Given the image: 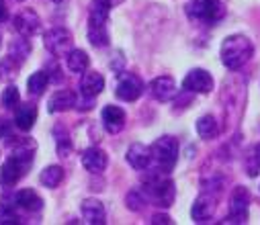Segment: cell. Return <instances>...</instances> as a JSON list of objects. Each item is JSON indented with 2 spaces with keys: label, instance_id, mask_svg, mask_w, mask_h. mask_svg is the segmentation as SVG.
I'll return each mask as SVG.
<instances>
[{
  "label": "cell",
  "instance_id": "6da1fadb",
  "mask_svg": "<svg viewBox=\"0 0 260 225\" xmlns=\"http://www.w3.org/2000/svg\"><path fill=\"white\" fill-rule=\"evenodd\" d=\"M35 149H37V143L31 137L19 139L15 143L13 154L0 168V182H3L5 188H13L27 174V170L33 166V160H35Z\"/></svg>",
  "mask_w": 260,
  "mask_h": 225
},
{
  "label": "cell",
  "instance_id": "7a4b0ae2",
  "mask_svg": "<svg viewBox=\"0 0 260 225\" xmlns=\"http://www.w3.org/2000/svg\"><path fill=\"white\" fill-rule=\"evenodd\" d=\"M254 55V45L252 41L246 37V35H230L223 39L221 43V49H219V57H221V63L228 68V70H240L242 66H246Z\"/></svg>",
  "mask_w": 260,
  "mask_h": 225
},
{
  "label": "cell",
  "instance_id": "3957f363",
  "mask_svg": "<svg viewBox=\"0 0 260 225\" xmlns=\"http://www.w3.org/2000/svg\"><path fill=\"white\" fill-rule=\"evenodd\" d=\"M144 192L148 195V199L152 203H156L158 207H170L174 203L176 197V188L174 182L166 176V172H154L144 180Z\"/></svg>",
  "mask_w": 260,
  "mask_h": 225
},
{
  "label": "cell",
  "instance_id": "277c9868",
  "mask_svg": "<svg viewBox=\"0 0 260 225\" xmlns=\"http://www.w3.org/2000/svg\"><path fill=\"white\" fill-rule=\"evenodd\" d=\"M152 156L154 162L158 164V168L162 172H170L176 166L178 160V141L172 135H162L152 143Z\"/></svg>",
  "mask_w": 260,
  "mask_h": 225
},
{
  "label": "cell",
  "instance_id": "5b68a950",
  "mask_svg": "<svg viewBox=\"0 0 260 225\" xmlns=\"http://www.w3.org/2000/svg\"><path fill=\"white\" fill-rule=\"evenodd\" d=\"M186 13H188V17L197 19V21L217 23L223 19L225 9L221 5V0H190L186 5Z\"/></svg>",
  "mask_w": 260,
  "mask_h": 225
},
{
  "label": "cell",
  "instance_id": "8992f818",
  "mask_svg": "<svg viewBox=\"0 0 260 225\" xmlns=\"http://www.w3.org/2000/svg\"><path fill=\"white\" fill-rule=\"evenodd\" d=\"M43 45L53 57H63L72 51V33L63 27H53L43 35Z\"/></svg>",
  "mask_w": 260,
  "mask_h": 225
},
{
  "label": "cell",
  "instance_id": "52a82bcc",
  "mask_svg": "<svg viewBox=\"0 0 260 225\" xmlns=\"http://www.w3.org/2000/svg\"><path fill=\"white\" fill-rule=\"evenodd\" d=\"M115 94L117 99L125 101V103H134L138 101L142 94H144V82L140 76H136V74H119V80L115 84Z\"/></svg>",
  "mask_w": 260,
  "mask_h": 225
},
{
  "label": "cell",
  "instance_id": "ba28073f",
  "mask_svg": "<svg viewBox=\"0 0 260 225\" xmlns=\"http://www.w3.org/2000/svg\"><path fill=\"white\" fill-rule=\"evenodd\" d=\"M182 88L186 92H194V94H209L213 90V78H211V74L207 70L194 68L184 76Z\"/></svg>",
  "mask_w": 260,
  "mask_h": 225
},
{
  "label": "cell",
  "instance_id": "9c48e42d",
  "mask_svg": "<svg viewBox=\"0 0 260 225\" xmlns=\"http://www.w3.org/2000/svg\"><path fill=\"white\" fill-rule=\"evenodd\" d=\"M248 203H250V192L244 186H236L232 192L230 201V217L225 223H246L248 219Z\"/></svg>",
  "mask_w": 260,
  "mask_h": 225
},
{
  "label": "cell",
  "instance_id": "30bf717a",
  "mask_svg": "<svg viewBox=\"0 0 260 225\" xmlns=\"http://www.w3.org/2000/svg\"><path fill=\"white\" fill-rule=\"evenodd\" d=\"M13 25H15L17 33L23 35V37H33V35H37V33L41 31V19H39L37 13L31 11V9L21 11V13L15 17Z\"/></svg>",
  "mask_w": 260,
  "mask_h": 225
},
{
  "label": "cell",
  "instance_id": "8fae6325",
  "mask_svg": "<svg viewBox=\"0 0 260 225\" xmlns=\"http://www.w3.org/2000/svg\"><path fill=\"white\" fill-rule=\"evenodd\" d=\"M125 158H127V164L132 168H136V170H146L152 164V160H154L152 147H148L144 143H132V145H129V149H127Z\"/></svg>",
  "mask_w": 260,
  "mask_h": 225
},
{
  "label": "cell",
  "instance_id": "7c38bea8",
  "mask_svg": "<svg viewBox=\"0 0 260 225\" xmlns=\"http://www.w3.org/2000/svg\"><path fill=\"white\" fill-rule=\"evenodd\" d=\"M76 103H78V94L74 90H57L49 97L47 101V111L53 115V113H63V111H70V109H76Z\"/></svg>",
  "mask_w": 260,
  "mask_h": 225
},
{
  "label": "cell",
  "instance_id": "4fadbf2b",
  "mask_svg": "<svg viewBox=\"0 0 260 225\" xmlns=\"http://www.w3.org/2000/svg\"><path fill=\"white\" fill-rule=\"evenodd\" d=\"M150 92L158 103H168L176 97V82L170 76H158L150 82Z\"/></svg>",
  "mask_w": 260,
  "mask_h": 225
},
{
  "label": "cell",
  "instance_id": "5bb4252c",
  "mask_svg": "<svg viewBox=\"0 0 260 225\" xmlns=\"http://www.w3.org/2000/svg\"><path fill=\"white\" fill-rule=\"evenodd\" d=\"M109 164V156L103 152L101 147H88L82 152V166L90 172V174H101L105 172Z\"/></svg>",
  "mask_w": 260,
  "mask_h": 225
},
{
  "label": "cell",
  "instance_id": "9a60e30c",
  "mask_svg": "<svg viewBox=\"0 0 260 225\" xmlns=\"http://www.w3.org/2000/svg\"><path fill=\"white\" fill-rule=\"evenodd\" d=\"M125 121H127V117H125V111H123L121 107H117V105H107V107L103 109V125H105V129H107L109 133L115 135V133L123 131Z\"/></svg>",
  "mask_w": 260,
  "mask_h": 225
},
{
  "label": "cell",
  "instance_id": "2e32d148",
  "mask_svg": "<svg viewBox=\"0 0 260 225\" xmlns=\"http://www.w3.org/2000/svg\"><path fill=\"white\" fill-rule=\"evenodd\" d=\"M105 90V78L103 74L99 72H84L82 74V80H80V94L82 97H90V99H96L101 92Z\"/></svg>",
  "mask_w": 260,
  "mask_h": 225
},
{
  "label": "cell",
  "instance_id": "e0dca14e",
  "mask_svg": "<svg viewBox=\"0 0 260 225\" xmlns=\"http://www.w3.org/2000/svg\"><path fill=\"white\" fill-rule=\"evenodd\" d=\"M213 211H215V199L211 195H201L190 209V217L197 223H205L213 217Z\"/></svg>",
  "mask_w": 260,
  "mask_h": 225
},
{
  "label": "cell",
  "instance_id": "ac0fdd59",
  "mask_svg": "<svg viewBox=\"0 0 260 225\" xmlns=\"http://www.w3.org/2000/svg\"><path fill=\"white\" fill-rule=\"evenodd\" d=\"M80 209H82V217H84V221L90 223V225H103L105 219H107L105 205H103L99 199H84Z\"/></svg>",
  "mask_w": 260,
  "mask_h": 225
},
{
  "label": "cell",
  "instance_id": "d6986e66",
  "mask_svg": "<svg viewBox=\"0 0 260 225\" xmlns=\"http://www.w3.org/2000/svg\"><path fill=\"white\" fill-rule=\"evenodd\" d=\"M17 203L21 209H25L27 213H37L43 209V199L33 190V188H23L17 192Z\"/></svg>",
  "mask_w": 260,
  "mask_h": 225
},
{
  "label": "cell",
  "instance_id": "ffe728a7",
  "mask_svg": "<svg viewBox=\"0 0 260 225\" xmlns=\"http://www.w3.org/2000/svg\"><path fill=\"white\" fill-rule=\"evenodd\" d=\"M37 121V109L33 105H21L15 109V125L21 131H29Z\"/></svg>",
  "mask_w": 260,
  "mask_h": 225
},
{
  "label": "cell",
  "instance_id": "44dd1931",
  "mask_svg": "<svg viewBox=\"0 0 260 225\" xmlns=\"http://www.w3.org/2000/svg\"><path fill=\"white\" fill-rule=\"evenodd\" d=\"M66 61H68V70L74 72V74H84L88 70V63H90V57L84 49H72L68 55H66Z\"/></svg>",
  "mask_w": 260,
  "mask_h": 225
},
{
  "label": "cell",
  "instance_id": "7402d4cb",
  "mask_svg": "<svg viewBox=\"0 0 260 225\" xmlns=\"http://www.w3.org/2000/svg\"><path fill=\"white\" fill-rule=\"evenodd\" d=\"M29 37H23L21 35V39H13L11 41V45H9V57L13 59V61H17L19 66L27 59V55L31 53V43L27 41Z\"/></svg>",
  "mask_w": 260,
  "mask_h": 225
},
{
  "label": "cell",
  "instance_id": "603a6c76",
  "mask_svg": "<svg viewBox=\"0 0 260 225\" xmlns=\"http://www.w3.org/2000/svg\"><path fill=\"white\" fill-rule=\"evenodd\" d=\"M49 82H51V80H49V74H47L45 70H37V72L31 74L29 80H27V90H29L33 97H41Z\"/></svg>",
  "mask_w": 260,
  "mask_h": 225
},
{
  "label": "cell",
  "instance_id": "cb8c5ba5",
  "mask_svg": "<svg viewBox=\"0 0 260 225\" xmlns=\"http://www.w3.org/2000/svg\"><path fill=\"white\" fill-rule=\"evenodd\" d=\"M53 137H55V149L57 154L66 158L70 152H72V139H70V133L63 125H55L53 127Z\"/></svg>",
  "mask_w": 260,
  "mask_h": 225
},
{
  "label": "cell",
  "instance_id": "d4e9b609",
  "mask_svg": "<svg viewBox=\"0 0 260 225\" xmlns=\"http://www.w3.org/2000/svg\"><path fill=\"white\" fill-rule=\"evenodd\" d=\"M39 180H41V184H43L45 188H55V186H59V182L63 180V168L57 166V164H51V166L43 168Z\"/></svg>",
  "mask_w": 260,
  "mask_h": 225
},
{
  "label": "cell",
  "instance_id": "484cf974",
  "mask_svg": "<svg viewBox=\"0 0 260 225\" xmlns=\"http://www.w3.org/2000/svg\"><path fill=\"white\" fill-rule=\"evenodd\" d=\"M197 133H199L201 139H213L219 133V127H217L215 117L213 115H203L197 121Z\"/></svg>",
  "mask_w": 260,
  "mask_h": 225
},
{
  "label": "cell",
  "instance_id": "4316f807",
  "mask_svg": "<svg viewBox=\"0 0 260 225\" xmlns=\"http://www.w3.org/2000/svg\"><path fill=\"white\" fill-rule=\"evenodd\" d=\"M88 41L94 47L109 45V29H107V25H88Z\"/></svg>",
  "mask_w": 260,
  "mask_h": 225
},
{
  "label": "cell",
  "instance_id": "83f0119b",
  "mask_svg": "<svg viewBox=\"0 0 260 225\" xmlns=\"http://www.w3.org/2000/svg\"><path fill=\"white\" fill-rule=\"evenodd\" d=\"M146 203H148V195L144 190H132L125 197V205L129 211H142Z\"/></svg>",
  "mask_w": 260,
  "mask_h": 225
},
{
  "label": "cell",
  "instance_id": "f1b7e54d",
  "mask_svg": "<svg viewBox=\"0 0 260 225\" xmlns=\"http://www.w3.org/2000/svg\"><path fill=\"white\" fill-rule=\"evenodd\" d=\"M17 68H19V63L13 61L11 57L0 59V82H11L17 76Z\"/></svg>",
  "mask_w": 260,
  "mask_h": 225
},
{
  "label": "cell",
  "instance_id": "f546056e",
  "mask_svg": "<svg viewBox=\"0 0 260 225\" xmlns=\"http://www.w3.org/2000/svg\"><path fill=\"white\" fill-rule=\"evenodd\" d=\"M21 103V94L17 90V86H9L5 92H3V99H0V105L5 109H17Z\"/></svg>",
  "mask_w": 260,
  "mask_h": 225
},
{
  "label": "cell",
  "instance_id": "4dcf8cb0",
  "mask_svg": "<svg viewBox=\"0 0 260 225\" xmlns=\"http://www.w3.org/2000/svg\"><path fill=\"white\" fill-rule=\"evenodd\" d=\"M21 219L19 215L15 213V209H5V207H0V223H13L17 225Z\"/></svg>",
  "mask_w": 260,
  "mask_h": 225
},
{
  "label": "cell",
  "instance_id": "1f68e13d",
  "mask_svg": "<svg viewBox=\"0 0 260 225\" xmlns=\"http://www.w3.org/2000/svg\"><path fill=\"white\" fill-rule=\"evenodd\" d=\"M13 135V123L0 117V139H9Z\"/></svg>",
  "mask_w": 260,
  "mask_h": 225
},
{
  "label": "cell",
  "instance_id": "d6a6232c",
  "mask_svg": "<svg viewBox=\"0 0 260 225\" xmlns=\"http://www.w3.org/2000/svg\"><path fill=\"white\" fill-rule=\"evenodd\" d=\"M150 223H154V225H168V223H172V219L168 215H154Z\"/></svg>",
  "mask_w": 260,
  "mask_h": 225
},
{
  "label": "cell",
  "instance_id": "836d02e7",
  "mask_svg": "<svg viewBox=\"0 0 260 225\" xmlns=\"http://www.w3.org/2000/svg\"><path fill=\"white\" fill-rule=\"evenodd\" d=\"M49 80H51V82H61V80H63V76H61V68H57L55 63H53V68H51V76H49Z\"/></svg>",
  "mask_w": 260,
  "mask_h": 225
},
{
  "label": "cell",
  "instance_id": "e575fe53",
  "mask_svg": "<svg viewBox=\"0 0 260 225\" xmlns=\"http://www.w3.org/2000/svg\"><path fill=\"white\" fill-rule=\"evenodd\" d=\"M9 19V9H7V3L0 0V23H5Z\"/></svg>",
  "mask_w": 260,
  "mask_h": 225
},
{
  "label": "cell",
  "instance_id": "d590c367",
  "mask_svg": "<svg viewBox=\"0 0 260 225\" xmlns=\"http://www.w3.org/2000/svg\"><path fill=\"white\" fill-rule=\"evenodd\" d=\"M254 160H256V164H258V168H260V143H258L256 149H254Z\"/></svg>",
  "mask_w": 260,
  "mask_h": 225
},
{
  "label": "cell",
  "instance_id": "8d00e7d4",
  "mask_svg": "<svg viewBox=\"0 0 260 225\" xmlns=\"http://www.w3.org/2000/svg\"><path fill=\"white\" fill-rule=\"evenodd\" d=\"M103 3H105V5H109V7L113 9V7H117V5H121V3H123V0H103Z\"/></svg>",
  "mask_w": 260,
  "mask_h": 225
},
{
  "label": "cell",
  "instance_id": "74e56055",
  "mask_svg": "<svg viewBox=\"0 0 260 225\" xmlns=\"http://www.w3.org/2000/svg\"><path fill=\"white\" fill-rule=\"evenodd\" d=\"M0 47H3V35H0Z\"/></svg>",
  "mask_w": 260,
  "mask_h": 225
},
{
  "label": "cell",
  "instance_id": "f35d334b",
  "mask_svg": "<svg viewBox=\"0 0 260 225\" xmlns=\"http://www.w3.org/2000/svg\"><path fill=\"white\" fill-rule=\"evenodd\" d=\"M53 3H61V0H53Z\"/></svg>",
  "mask_w": 260,
  "mask_h": 225
},
{
  "label": "cell",
  "instance_id": "ab89813d",
  "mask_svg": "<svg viewBox=\"0 0 260 225\" xmlns=\"http://www.w3.org/2000/svg\"><path fill=\"white\" fill-rule=\"evenodd\" d=\"M19 3H23V0H19Z\"/></svg>",
  "mask_w": 260,
  "mask_h": 225
}]
</instances>
